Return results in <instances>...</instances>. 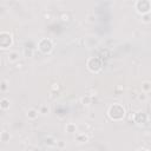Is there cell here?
Segmentation results:
<instances>
[{"label":"cell","mask_w":151,"mask_h":151,"mask_svg":"<svg viewBox=\"0 0 151 151\" xmlns=\"http://www.w3.org/2000/svg\"><path fill=\"white\" fill-rule=\"evenodd\" d=\"M138 151H147V150H145V149H140V150H138Z\"/></svg>","instance_id":"cell-11"},{"label":"cell","mask_w":151,"mask_h":151,"mask_svg":"<svg viewBox=\"0 0 151 151\" xmlns=\"http://www.w3.org/2000/svg\"><path fill=\"white\" fill-rule=\"evenodd\" d=\"M66 129H67L70 132H74V130H76V126H74L73 124H70V125H67V126H66Z\"/></svg>","instance_id":"cell-9"},{"label":"cell","mask_w":151,"mask_h":151,"mask_svg":"<svg viewBox=\"0 0 151 151\" xmlns=\"http://www.w3.org/2000/svg\"><path fill=\"white\" fill-rule=\"evenodd\" d=\"M149 85H150L149 83H144V84H143V89H144L145 91H149Z\"/></svg>","instance_id":"cell-10"},{"label":"cell","mask_w":151,"mask_h":151,"mask_svg":"<svg viewBox=\"0 0 151 151\" xmlns=\"http://www.w3.org/2000/svg\"><path fill=\"white\" fill-rule=\"evenodd\" d=\"M12 44V36L7 32H1L0 33V47L1 48H7Z\"/></svg>","instance_id":"cell-2"},{"label":"cell","mask_w":151,"mask_h":151,"mask_svg":"<svg viewBox=\"0 0 151 151\" xmlns=\"http://www.w3.org/2000/svg\"><path fill=\"white\" fill-rule=\"evenodd\" d=\"M1 139H3V142H7L10 139V135L6 133V132H3L1 133Z\"/></svg>","instance_id":"cell-8"},{"label":"cell","mask_w":151,"mask_h":151,"mask_svg":"<svg viewBox=\"0 0 151 151\" xmlns=\"http://www.w3.org/2000/svg\"><path fill=\"white\" fill-rule=\"evenodd\" d=\"M88 66H91V67H89L92 72H97V71H99L100 70V67H102V63H100V59H98V58H91L89 61H88Z\"/></svg>","instance_id":"cell-3"},{"label":"cell","mask_w":151,"mask_h":151,"mask_svg":"<svg viewBox=\"0 0 151 151\" xmlns=\"http://www.w3.org/2000/svg\"><path fill=\"white\" fill-rule=\"evenodd\" d=\"M109 116L111 119L113 120H119L125 116V110L122 105L119 104H113L112 106H110L109 109Z\"/></svg>","instance_id":"cell-1"},{"label":"cell","mask_w":151,"mask_h":151,"mask_svg":"<svg viewBox=\"0 0 151 151\" xmlns=\"http://www.w3.org/2000/svg\"><path fill=\"white\" fill-rule=\"evenodd\" d=\"M19 58H18V53H16V52H13V53H11L10 56H9V61H11V63H14V61H17Z\"/></svg>","instance_id":"cell-6"},{"label":"cell","mask_w":151,"mask_h":151,"mask_svg":"<svg viewBox=\"0 0 151 151\" xmlns=\"http://www.w3.org/2000/svg\"><path fill=\"white\" fill-rule=\"evenodd\" d=\"M0 108L4 109V110L9 109L10 108V102L7 99H1V102H0Z\"/></svg>","instance_id":"cell-5"},{"label":"cell","mask_w":151,"mask_h":151,"mask_svg":"<svg viewBox=\"0 0 151 151\" xmlns=\"http://www.w3.org/2000/svg\"><path fill=\"white\" fill-rule=\"evenodd\" d=\"M37 116H38V112H37L36 110H30V111L27 112V117H28V118H32V119H34Z\"/></svg>","instance_id":"cell-7"},{"label":"cell","mask_w":151,"mask_h":151,"mask_svg":"<svg viewBox=\"0 0 151 151\" xmlns=\"http://www.w3.org/2000/svg\"><path fill=\"white\" fill-rule=\"evenodd\" d=\"M39 46H41V47H39L44 53H47V52H50L51 50H52V47H53V45H52V41L50 40V39H43V40H40V43H39Z\"/></svg>","instance_id":"cell-4"}]
</instances>
